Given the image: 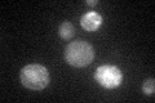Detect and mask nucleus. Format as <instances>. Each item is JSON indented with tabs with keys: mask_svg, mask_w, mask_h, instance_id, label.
I'll use <instances>...</instances> for the list:
<instances>
[{
	"mask_svg": "<svg viewBox=\"0 0 155 103\" xmlns=\"http://www.w3.org/2000/svg\"><path fill=\"white\" fill-rule=\"evenodd\" d=\"M102 16L94 11L84 13L80 18V24L85 31H96L102 24Z\"/></svg>",
	"mask_w": 155,
	"mask_h": 103,
	"instance_id": "obj_4",
	"label": "nucleus"
},
{
	"mask_svg": "<svg viewBox=\"0 0 155 103\" xmlns=\"http://www.w3.org/2000/svg\"><path fill=\"white\" fill-rule=\"evenodd\" d=\"M75 34V28L72 26V23L66 21V22H62L58 27V35H60L64 40H70V39L74 36Z\"/></svg>",
	"mask_w": 155,
	"mask_h": 103,
	"instance_id": "obj_5",
	"label": "nucleus"
},
{
	"mask_svg": "<svg viewBox=\"0 0 155 103\" xmlns=\"http://www.w3.org/2000/svg\"><path fill=\"white\" fill-rule=\"evenodd\" d=\"M94 58V49L88 41H71L65 48V60L74 67H84L92 63Z\"/></svg>",
	"mask_w": 155,
	"mask_h": 103,
	"instance_id": "obj_2",
	"label": "nucleus"
},
{
	"mask_svg": "<svg viewBox=\"0 0 155 103\" xmlns=\"http://www.w3.org/2000/svg\"><path fill=\"white\" fill-rule=\"evenodd\" d=\"M142 92L145 93L146 95H154V92H155V80L153 79H146L142 84Z\"/></svg>",
	"mask_w": 155,
	"mask_h": 103,
	"instance_id": "obj_6",
	"label": "nucleus"
},
{
	"mask_svg": "<svg viewBox=\"0 0 155 103\" xmlns=\"http://www.w3.org/2000/svg\"><path fill=\"white\" fill-rule=\"evenodd\" d=\"M97 3H98V0H87V5H91V7L96 5Z\"/></svg>",
	"mask_w": 155,
	"mask_h": 103,
	"instance_id": "obj_7",
	"label": "nucleus"
},
{
	"mask_svg": "<svg viewBox=\"0 0 155 103\" xmlns=\"http://www.w3.org/2000/svg\"><path fill=\"white\" fill-rule=\"evenodd\" d=\"M94 79L100 85L106 89H114L123 81V72L119 67L113 65H102L97 67L94 72Z\"/></svg>",
	"mask_w": 155,
	"mask_h": 103,
	"instance_id": "obj_3",
	"label": "nucleus"
},
{
	"mask_svg": "<svg viewBox=\"0 0 155 103\" xmlns=\"http://www.w3.org/2000/svg\"><path fill=\"white\" fill-rule=\"evenodd\" d=\"M22 85L30 90H43L49 84V71L39 63H30L25 66L19 73Z\"/></svg>",
	"mask_w": 155,
	"mask_h": 103,
	"instance_id": "obj_1",
	"label": "nucleus"
}]
</instances>
